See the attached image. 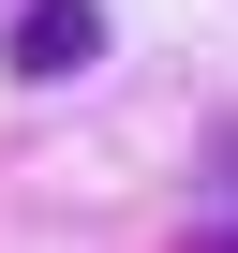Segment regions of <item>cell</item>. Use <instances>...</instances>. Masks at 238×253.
Returning <instances> with one entry per match:
<instances>
[{"label": "cell", "instance_id": "1", "mask_svg": "<svg viewBox=\"0 0 238 253\" xmlns=\"http://www.w3.org/2000/svg\"><path fill=\"white\" fill-rule=\"evenodd\" d=\"M104 60V15H89V0H30V15H15V75L30 89H60V75H89Z\"/></svg>", "mask_w": 238, "mask_h": 253}]
</instances>
